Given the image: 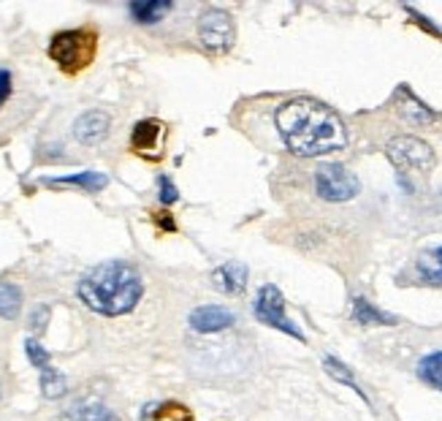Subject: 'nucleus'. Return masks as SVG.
Segmentation results:
<instances>
[{
	"instance_id": "7ed1b4c3",
	"label": "nucleus",
	"mask_w": 442,
	"mask_h": 421,
	"mask_svg": "<svg viewBox=\"0 0 442 421\" xmlns=\"http://www.w3.org/2000/svg\"><path fill=\"white\" fill-rule=\"evenodd\" d=\"M98 52V36L79 28V30H63L57 36H52L49 41V57L65 71V74H79L85 71L90 63L95 60Z\"/></svg>"
},
{
	"instance_id": "f8f14e48",
	"label": "nucleus",
	"mask_w": 442,
	"mask_h": 421,
	"mask_svg": "<svg viewBox=\"0 0 442 421\" xmlns=\"http://www.w3.org/2000/svg\"><path fill=\"white\" fill-rule=\"evenodd\" d=\"M353 321L361 324V327H394V324H397V316L383 313V310H377L372 302H366V299L358 296L353 302Z\"/></svg>"
},
{
	"instance_id": "bb28decb",
	"label": "nucleus",
	"mask_w": 442,
	"mask_h": 421,
	"mask_svg": "<svg viewBox=\"0 0 442 421\" xmlns=\"http://www.w3.org/2000/svg\"><path fill=\"white\" fill-rule=\"evenodd\" d=\"M155 220H158V226H163L166 232H174L177 226H174V220H171V215L169 212H160V215H155Z\"/></svg>"
},
{
	"instance_id": "9b49d317",
	"label": "nucleus",
	"mask_w": 442,
	"mask_h": 421,
	"mask_svg": "<svg viewBox=\"0 0 442 421\" xmlns=\"http://www.w3.org/2000/svg\"><path fill=\"white\" fill-rule=\"evenodd\" d=\"M212 283H215L218 291L236 296V294H242L247 288V267L239 264V261H228V264H222L212 272Z\"/></svg>"
},
{
	"instance_id": "f3484780",
	"label": "nucleus",
	"mask_w": 442,
	"mask_h": 421,
	"mask_svg": "<svg viewBox=\"0 0 442 421\" xmlns=\"http://www.w3.org/2000/svg\"><path fill=\"white\" fill-rule=\"evenodd\" d=\"M399 101H401V117H404L407 123H412V125H426V123L434 120V114H432L415 95L407 93V90L399 93Z\"/></svg>"
},
{
	"instance_id": "6ab92c4d",
	"label": "nucleus",
	"mask_w": 442,
	"mask_h": 421,
	"mask_svg": "<svg viewBox=\"0 0 442 421\" xmlns=\"http://www.w3.org/2000/svg\"><path fill=\"white\" fill-rule=\"evenodd\" d=\"M41 391H44L46 400H57V397H63L65 391H68V380H65V375L60 373L57 367H44L41 370Z\"/></svg>"
},
{
	"instance_id": "39448f33",
	"label": "nucleus",
	"mask_w": 442,
	"mask_h": 421,
	"mask_svg": "<svg viewBox=\"0 0 442 421\" xmlns=\"http://www.w3.org/2000/svg\"><path fill=\"white\" fill-rule=\"evenodd\" d=\"M253 313H255V318H258L261 324L277 329V331H285V334L296 337L299 342H304V334L299 331V327H296V324L288 318V313H285V296H282V291H280L277 285H264V288L258 291L255 305H253Z\"/></svg>"
},
{
	"instance_id": "ddd939ff",
	"label": "nucleus",
	"mask_w": 442,
	"mask_h": 421,
	"mask_svg": "<svg viewBox=\"0 0 442 421\" xmlns=\"http://www.w3.org/2000/svg\"><path fill=\"white\" fill-rule=\"evenodd\" d=\"M169 11H171V3H169V0H136V3H131L133 19L141 22V25H155V22H160Z\"/></svg>"
},
{
	"instance_id": "0eeeda50",
	"label": "nucleus",
	"mask_w": 442,
	"mask_h": 421,
	"mask_svg": "<svg viewBox=\"0 0 442 421\" xmlns=\"http://www.w3.org/2000/svg\"><path fill=\"white\" fill-rule=\"evenodd\" d=\"M198 39L207 52H215V54H225L233 47V39H236V28H233V19L228 11L222 8H209L201 14L198 19Z\"/></svg>"
},
{
	"instance_id": "dca6fc26",
	"label": "nucleus",
	"mask_w": 442,
	"mask_h": 421,
	"mask_svg": "<svg viewBox=\"0 0 442 421\" xmlns=\"http://www.w3.org/2000/svg\"><path fill=\"white\" fill-rule=\"evenodd\" d=\"M63 421H120L109 408H103L101 402H82L71 411H65Z\"/></svg>"
},
{
	"instance_id": "412c9836",
	"label": "nucleus",
	"mask_w": 442,
	"mask_h": 421,
	"mask_svg": "<svg viewBox=\"0 0 442 421\" xmlns=\"http://www.w3.org/2000/svg\"><path fill=\"white\" fill-rule=\"evenodd\" d=\"M326 370H328V375H331V378H337L339 383L350 386V389H353V391L358 394V397H361V400H364V402H369V400H366V394L361 391V386H358V383L353 380V373H350V370H348L342 362H337L334 356H326Z\"/></svg>"
},
{
	"instance_id": "2eb2a0df",
	"label": "nucleus",
	"mask_w": 442,
	"mask_h": 421,
	"mask_svg": "<svg viewBox=\"0 0 442 421\" xmlns=\"http://www.w3.org/2000/svg\"><path fill=\"white\" fill-rule=\"evenodd\" d=\"M418 378L426 386L442 391V351H432L418 362Z\"/></svg>"
},
{
	"instance_id": "5701e85b",
	"label": "nucleus",
	"mask_w": 442,
	"mask_h": 421,
	"mask_svg": "<svg viewBox=\"0 0 442 421\" xmlns=\"http://www.w3.org/2000/svg\"><path fill=\"white\" fill-rule=\"evenodd\" d=\"M158 185H160V201H163V204H174L179 198V190L174 187V183H171L169 177H160Z\"/></svg>"
},
{
	"instance_id": "6e6552de",
	"label": "nucleus",
	"mask_w": 442,
	"mask_h": 421,
	"mask_svg": "<svg viewBox=\"0 0 442 421\" xmlns=\"http://www.w3.org/2000/svg\"><path fill=\"white\" fill-rule=\"evenodd\" d=\"M163 139H166V125L158 123V120H141L133 125V134H131V147L144 155V158H152L158 161L163 152Z\"/></svg>"
},
{
	"instance_id": "f03ea898",
	"label": "nucleus",
	"mask_w": 442,
	"mask_h": 421,
	"mask_svg": "<svg viewBox=\"0 0 442 421\" xmlns=\"http://www.w3.org/2000/svg\"><path fill=\"white\" fill-rule=\"evenodd\" d=\"M76 294L92 313L117 318L138 305L144 294V280L125 261H103L82 278Z\"/></svg>"
},
{
	"instance_id": "423d86ee",
	"label": "nucleus",
	"mask_w": 442,
	"mask_h": 421,
	"mask_svg": "<svg viewBox=\"0 0 442 421\" xmlns=\"http://www.w3.org/2000/svg\"><path fill=\"white\" fill-rule=\"evenodd\" d=\"M388 161L401 172H432L434 169V152L426 141L418 136H397L386 147Z\"/></svg>"
},
{
	"instance_id": "9d476101",
	"label": "nucleus",
	"mask_w": 442,
	"mask_h": 421,
	"mask_svg": "<svg viewBox=\"0 0 442 421\" xmlns=\"http://www.w3.org/2000/svg\"><path fill=\"white\" fill-rule=\"evenodd\" d=\"M109 125H112V120H109L106 112L90 109V112L79 114V117L74 120V136H76V141H82V144H98L101 139H106Z\"/></svg>"
},
{
	"instance_id": "20e7f679",
	"label": "nucleus",
	"mask_w": 442,
	"mask_h": 421,
	"mask_svg": "<svg viewBox=\"0 0 442 421\" xmlns=\"http://www.w3.org/2000/svg\"><path fill=\"white\" fill-rule=\"evenodd\" d=\"M361 183L353 172H348L345 166L339 163H326L315 172V193L323 198V201H350L358 196Z\"/></svg>"
},
{
	"instance_id": "4468645a",
	"label": "nucleus",
	"mask_w": 442,
	"mask_h": 421,
	"mask_svg": "<svg viewBox=\"0 0 442 421\" xmlns=\"http://www.w3.org/2000/svg\"><path fill=\"white\" fill-rule=\"evenodd\" d=\"M46 185H79L90 190V193H98L109 185V177L101 174V172H82V174H65V177H52L46 180Z\"/></svg>"
},
{
	"instance_id": "4be33fe9",
	"label": "nucleus",
	"mask_w": 442,
	"mask_h": 421,
	"mask_svg": "<svg viewBox=\"0 0 442 421\" xmlns=\"http://www.w3.org/2000/svg\"><path fill=\"white\" fill-rule=\"evenodd\" d=\"M25 351H28V359H30V364H33L36 370L49 367V353L41 348V342H39V340H33V337H30V340L25 342Z\"/></svg>"
},
{
	"instance_id": "393cba45",
	"label": "nucleus",
	"mask_w": 442,
	"mask_h": 421,
	"mask_svg": "<svg viewBox=\"0 0 442 421\" xmlns=\"http://www.w3.org/2000/svg\"><path fill=\"white\" fill-rule=\"evenodd\" d=\"M8 95H11V71L0 68V106L8 101Z\"/></svg>"
},
{
	"instance_id": "a878e982",
	"label": "nucleus",
	"mask_w": 442,
	"mask_h": 421,
	"mask_svg": "<svg viewBox=\"0 0 442 421\" xmlns=\"http://www.w3.org/2000/svg\"><path fill=\"white\" fill-rule=\"evenodd\" d=\"M407 11H410V17H412V19H415V22H418V25H421L423 30H429L432 36H442L440 28H434V25H432V22H429L426 17H421V14H418V11H412V8H407Z\"/></svg>"
},
{
	"instance_id": "a211bd4d",
	"label": "nucleus",
	"mask_w": 442,
	"mask_h": 421,
	"mask_svg": "<svg viewBox=\"0 0 442 421\" xmlns=\"http://www.w3.org/2000/svg\"><path fill=\"white\" fill-rule=\"evenodd\" d=\"M22 310V291L14 283H0V318L14 321Z\"/></svg>"
},
{
	"instance_id": "aec40b11",
	"label": "nucleus",
	"mask_w": 442,
	"mask_h": 421,
	"mask_svg": "<svg viewBox=\"0 0 442 421\" xmlns=\"http://www.w3.org/2000/svg\"><path fill=\"white\" fill-rule=\"evenodd\" d=\"M418 275L426 283L442 285V247L432 250L429 256H421V261H418Z\"/></svg>"
},
{
	"instance_id": "b1692460",
	"label": "nucleus",
	"mask_w": 442,
	"mask_h": 421,
	"mask_svg": "<svg viewBox=\"0 0 442 421\" xmlns=\"http://www.w3.org/2000/svg\"><path fill=\"white\" fill-rule=\"evenodd\" d=\"M46 321H49V307H46V305H39V307L33 310V316H30V327L36 329V331H44Z\"/></svg>"
},
{
	"instance_id": "f257e3e1",
	"label": "nucleus",
	"mask_w": 442,
	"mask_h": 421,
	"mask_svg": "<svg viewBox=\"0 0 442 421\" xmlns=\"http://www.w3.org/2000/svg\"><path fill=\"white\" fill-rule=\"evenodd\" d=\"M277 128L291 152L302 158H317L337 152L348 144V134L342 120L323 103L310 98L288 101L274 114Z\"/></svg>"
},
{
	"instance_id": "1a4fd4ad",
	"label": "nucleus",
	"mask_w": 442,
	"mask_h": 421,
	"mask_svg": "<svg viewBox=\"0 0 442 421\" xmlns=\"http://www.w3.org/2000/svg\"><path fill=\"white\" fill-rule=\"evenodd\" d=\"M187 324L198 334H218V331H225V329L233 327L236 316L228 307H220V305H201V307H196L190 313Z\"/></svg>"
}]
</instances>
